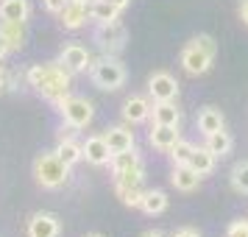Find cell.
Wrapping results in <instances>:
<instances>
[{
	"mask_svg": "<svg viewBox=\"0 0 248 237\" xmlns=\"http://www.w3.org/2000/svg\"><path fill=\"white\" fill-rule=\"evenodd\" d=\"M25 81L28 87H34L42 98L50 103L64 101L73 87V73H70L62 62H47V64H34L25 70Z\"/></svg>",
	"mask_w": 248,
	"mask_h": 237,
	"instance_id": "obj_1",
	"label": "cell"
},
{
	"mask_svg": "<svg viewBox=\"0 0 248 237\" xmlns=\"http://www.w3.org/2000/svg\"><path fill=\"white\" fill-rule=\"evenodd\" d=\"M34 179L36 184H42L45 190H59L64 187L70 179V165H64L59 159L56 151H47V154H39L34 159Z\"/></svg>",
	"mask_w": 248,
	"mask_h": 237,
	"instance_id": "obj_2",
	"label": "cell"
},
{
	"mask_svg": "<svg viewBox=\"0 0 248 237\" xmlns=\"http://www.w3.org/2000/svg\"><path fill=\"white\" fill-rule=\"evenodd\" d=\"M90 79L98 90H106V92H114L120 90L125 84V67L123 62L112 53H103L101 59H95L90 67Z\"/></svg>",
	"mask_w": 248,
	"mask_h": 237,
	"instance_id": "obj_3",
	"label": "cell"
},
{
	"mask_svg": "<svg viewBox=\"0 0 248 237\" xmlns=\"http://www.w3.org/2000/svg\"><path fill=\"white\" fill-rule=\"evenodd\" d=\"M56 106H59V112H62V117H64V123L76 126V128H87L92 123V117H95L92 103L87 98H78V95H67Z\"/></svg>",
	"mask_w": 248,
	"mask_h": 237,
	"instance_id": "obj_4",
	"label": "cell"
},
{
	"mask_svg": "<svg viewBox=\"0 0 248 237\" xmlns=\"http://www.w3.org/2000/svg\"><path fill=\"white\" fill-rule=\"evenodd\" d=\"M95 42L101 47L103 53H117V50H123L125 45V28L120 25V20H114V23H103L98 25V31H95Z\"/></svg>",
	"mask_w": 248,
	"mask_h": 237,
	"instance_id": "obj_5",
	"label": "cell"
},
{
	"mask_svg": "<svg viewBox=\"0 0 248 237\" xmlns=\"http://www.w3.org/2000/svg\"><path fill=\"white\" fill-rule=\"evenodd\" d=\"M148 95L154 101H176L179 98V81L173 79L168 70H156L148 79Z\"/></svg>",
	"mask_w": 248,
	"mask_h": 237,
	"instance_id": "obj_6",
	"label": "cell"
},
{
	"mask_svg": "<svg viewBox=\"0 0 248 237\" xmlns=\"http://www.w3.org/2000/svg\"><path fill=\"white\" fill-rule=\"evenodd\" d=\"M212 62L215 59L209 56V53H203L201 47H195L192 42H187L184 50H181V67H184V73H190V76H203V73H209Z\"/></svg>",
	"mask_w": 248,
	"mask_h": 237,
	"instance_id": "obj_7",
	"label": "cell"
},
{
	"mask_svg": "<svg viewBox=\"0 0 248 237\" xmlns=\"http://www.w3.org/2000/svg\"><path fill=\"white\" fill-rule=\"evenodd\" d=\"M59 62L64 64V67L76 76V73H84V70H90L92 67V56H90V50L84 45H64L62 47V53H59Z\"/></svg>",
	"mask_w": 248,
	"mask_h": 237,
	"instance_id": "obj_8",
	"label": "cell"
},
{
	"mask_svg": "<svg viewBox=\"0 0 248 237\" xmlns=\"http://www.w3.org/2000/svg\"><path fill=\"white\" fill-rule=\"evenodd\" d=\"M148 140H151V145L156 148V151H162V154H170V151L176 148V142L181 140V131H179V126L154 123V128H151Z\"/></svg>",
	"mask_w": 248,
	"mask_h": 237,
	"instance_id": "obj_9",
	"label": "cell"
},
{
	"mask_svg": "<svg viewBox=\"0 0 248 237\" xmlns=\"http://www.w3.org/2000/svg\"><path fill=\"white\" fill-rule=\"evenodd\" d=\"M84 159H87L90 165H95V168L109 165V162H112V151H109L106 137H103V134L87 137V140H84Z\"/></svg>",
	"mask_w": 248,
	"mask_h": 237,
	"instance_id": "obj_10",
	"label": "cell"
},
{
	"mask_svg": "<svg viewBox=\"0 0 248 237\" xmlns=\"http://www.w3.org/2000/svg\"><path fill=\"white\" fill-rule=\"evenodd\" d=\"M59 20H62V25H64L67 31L81 28V25L90 20V3H87V0H70L67 6L62 9Z\"/></svg>",
	"mask_w": 248,
	"mask_h": 237,
	"instance_id": "obj_11",
	"label": "cell"
},
{
	"mask_svg": "<svg viewBox=\"0 0 248 237\" xmlns=\"http://www.w3.org/2000/svg\"><path fill=\"white\" fill-rule=\"evenodd\" d=\"M62 223L53 212H36L28 221V237H59Z\"/></svg>",
	"mask_w": 248,
	"mask_h": 237,
	"instance_id": "obj_12",
	"label": "cell"
},
{
	"mask_svg": "<svg viewBox=\"0 0 248 237\" xmlns=\"http://www.w3.org/2000/svg\"><path fill=\"white\" fill-rule=\"evenodd\" d=\"M151 109H154V103L148 101V98H142V95H131V98L123 103V120L128 126L145 123V120H151Z\"/></svg>",
	"mask_w": 248,
	"mask_h": 237,
	"instance_id": "obj_13",
	"label": "cell"
},
{
	"mask_svg": "<svg viewBox=\"0 0 248 237\" xmlns=\"http://www.w3.org/2000/svg\"><path fill=\"white\" fill-rule=\"evenodd\" d=\"M106 142H109V151L112 154H120V151H128V148H137L134 145V131L125 128V126H112L106 128Z\"/></svg>",
	"mask_w": 248,
	"mask_h": 237,
	"instance_id": "obj_14",
	"label": "cell"
},
{
	"mask_svg": "<svg viewBox=\"0 0 248 237\" xmlns=\"http://www.w3.org/2000/svg\"><path fill=\"white\" fill-rule=\"evenodd\" d=\"M28 17H31V3L28 0H0V20L28 23Z\"/></svg>",
	"mask_w": 248,
	"mask_h": 237,
	"instance_id": "obj_15",
	"label": "cell"
},
{
	"mask_svg": "<svg viewBox=\"0 0 248 237\" xmlns=\"http://www.w3.org/2000/svg\"><path fill=\"white\" fill-rule=\"evenodd\" d=\"M151 120L162 126H179L181 112L176 101H154V109H151Z\"/></svg>",
	"mask_w": 248,
	"mask_h": 237,
	"instance_id": "obj_16",
	"label": "cell"
},
{
	"mask_svg": "<svg viewBox=\"0 0 248 237\" xmlns=\"http://www.w3.org/2000/svg\"><path fill=\"white\" fill-rule=\"evenodd\" d=\"M0 34L9 42V50H23L25 39H28L25 23H12V20H0Z\"/></svg>",
	"mask_w": 248,
	"mask_h": 237,
	"instance_id": "obj_17",
	"label": "cell"
},
{
	"mask_svg": "<svg viewBox=\"0 0 248 237\" xmlns=\"http://www.w3.org/2000/svg\"><path fill=\"white\" fill-rule=\"evenodd\" d=\"M223 126H226V120H223V112H220V109H215V106H203L201 112H198V131H201L203 137L220 131Z\"/></svg>",
	"mask_w": 248,
	"mask_h": 237,
	"instance_id": "obj_18",
	"label": "cell"
},
{
	"mask_svg": "<svg viewBox=\"0 0 248 237\" xmlns=\"http://www.w3.org/2000/svg\"><path fill=\"white\" fill-rule=\"evenodd\" d=\"M170 181H173V187H176V190L192 192L198 184H201V176H198V173H195L190 165H176V168H173V176H170Z\"/></svg>",
	"mask_w": 248,
	"mask_h": 237,
	"instance_id": "obj_19",
	"label": "cell"
},
{
	"mask_svg": "<svg viewBox=\"0 0 248 237\" xmlns=\"http://www.w3.org/2000/svg\"><path fill=\"white\" fill-rule=\"evenodd\" d=\"M187 165H190L198 176H206V173H212V170H215L217 157H215L206 145H195V151H192V157H190V162H187Z\"/></svg>",
	"mask_w": 248,
	"mask_h": 237,
	"instance_id": "obj_20",
	"label": "cell"
},
{
	"mask_svg": "<svg viewBox=\"0 0 248 237\" xmlns=\"http://www.w3.org/2000/svg\"><path fill=\"white\" fill-rule=\"evenodd\" d=\"M56 154L64 165L73 168V165H78L81 159H84V142H78L76 137L73 140H64V142H56Z\"/></svg>",
	"mask_w": 248,
	"mask_h": 237,
	"instance_id": "obj_21",
	"label": "cell"
},
{
	"mask_svg": "<svg viewBox=\"0 0 248 237\" xmlns=\"http://www.w3.org/2000/svg\"><path fill=\"white\" fill-rule=\"evenodd\" d=\"M117 17H120V9H114L109 0H92L90 3V20H95L98 25L114 23Z\"/></svg>",
	"mask_w": 248,
	"mask_h": 237,
	"instance_id": "obj_22",
	"label": "cell"
},
{
	"mask_svg": "<svg viewBox=\"0 0 248 237\" xmlns=\"http://www.w3.org/2000/svg\"><path fill=\"white\" fill-rule=\"evenodd\" d=\"M140 209H142L145 215H162L165 209H168V192H162V190H145Z\"/></svg>",
	"mask_w": 248,
	"mask_h": 237,
	"instance_id": "obj_23",
	"label": "cell"
},
{
	"mask_svg": "<svg viewBox=\"0 0 248 237\" xmlns=\"http://www.w3.org/2000/svg\"><path fill=\"white\" fill-rule=\"evenodd\" d=\"M206 148L212 151L215 157H226V154H232L234 140H232V134H229L226 128H220V131H215V134L206 137Z\"/></svg>",
	"mask_w": 248,
	"mask_h": 237,
	"instance_id": "obj_24",
	"label": "cell"
},
{
	"mask_svg": "<svg viewBox=\"0 0 248 237\" xmlns=\"http://www.w3.org/2000/svg\"><path fill=\"white\" fill-rule=\"evenodd\" d=\"M112 173H123L128 168H137V165H142V159H140V151L137 148H128V151H120V154H112Z\"/></svg>",
	"mask_w": 248,
	"mask_h": 237,
	"instance_id": "obj_25",
	"label": "cell"
},
{
	"mask_svg": "<svg viewBox=\"0 0 248 237\" xmlns=\"http://www.w3.org/2000/svg\"><path fill=\"white\" fill-rule=\"evenodd\" d=\"M142 179H145V165H137V168H128L123 173H114V184L117 187H142Z\"/></svg>",
	"mask_w": 248,
	"mask_h": 237,
	"instance_id": "obj_26",
	"label": "cell"
},
{
	"mask_svg": "<svg viewBox=\"0 0 248 237\" xmlns=\"http://www.w3.org/2000/svg\"><path fill=\"white\" fill-rule=\"evenodd\" d=\"M229 181H232V187H234L237 192L248 195V159L237 162L234 168H232V173H229Z\"/></svg>",
	"mask_w": 248,
	"mask_h": 237,
	"instance_id": "obj_27",
	"label": "cell"
},
{
	"mask_svg": "<svg viewBox=\"0 0 248 237\" xmlns=\"http://www.w3.org/2000/svg\"><path fill=\"white\" fill-rule=\"evenodd\" d=\"M114 192H117V198L125 206H140L142 204V195H145V187H117L114 184Z\"/></svg>",
	"mask_w": 248,
	"mask_h": 237,
	"instance_id": "obj_28",
	"label": "cell"
},
{
	"mask_svg": "<svg viewBox=\"0 0 248 237\" xmlns=\"http://www.w3.org/2000/svg\"><path fill=\"white\" fill-rule=\"evenodd\" d=\"M192 151H195V145H192V142L179 140V142H176V148L170 151V157H173V162H176V165H187V162H190V157H192Z\"/></svg>",
	"mask_w": 248,
	"mask_h": 237,
	"instance_id": "obj_29",
	"label": "cell"
},
{
	"mask_svg": "<svg viewBox=\"0 0 248 237\" xmlns=\"http://www.w3.org/2000/svg\"><path fill=\"white\" fill-rule=\"evenodd\" d=\"M190 42H192L195 47H201L203 53H209L212 59H215V53H217V42H215V39H212L209 34H198L195 39H190Z\"/></svg>",
	"mask_w": 248,
	"mask_h": 237,
	"instance_id": "obj_30",
	"label": "cell"
},
{
	"mask_svg": "<svg viewBox=\"0 0 248 237\" xmlns=\"http://www.w3.org/2000/svg\"><path fill=\"white\" fill-rule=\"evenodd\" d=\"M226 237H248V221H234V223H229Z\"/></svg>",
	"mask_w": 248,
	"mask_h": 237,
	"instance_id": "obj_31",
	"label": "cell"
},
{
	"mask_svg": "<svg viewBox=\"0 0 248 237\" xmlns=\"http://www.w3.org/2000/svg\"><path fill=\"white\" fill-rule=\"evenodd\" d=\"M6 90H14V76L0 64V92H6Z\"/></svg>",
	"mask_w": 248,
	"mask_h": 237,
	"instance_id": "obj_32",
	"label": "cell"
},
{
	"mask_svg": "<svg viewBox=\"0 0 248 237\" xmlns=\"http://www.w3.org/2000/svg\"><path fill=\"white\" fill-rule=\"evenodd\" d=\"M76 131H78L76 126L64 123L62 128H59V134H56V142H64V140H73V137H76Z\"/></svg>",
	"mask_w": 248,
	"mask_h": 237,
	"instance_id": "obj_33",
	"label": "cell"
},
{
	"mask_svg": "<svg viewBox=\"0 0 248 237\" xmlns=\"http://www.w3.org/2000/svg\"><path fill=\"white\" fill-rule=\"evenodd\" d=\"M42 3H45V9H47L50 14H62V9L67 6L70 0H42Z\"/></svg>",
	"mask_w": 248,
	"mask_h": 237,
	"instance_id": "obj_34",
	"label": "cell"
},
{
	"mask_svg": "<svg viewBox=\"0 0 248 237\" xmlns=\"http://www.w3.org/2000/svg\"><path fill=\"white\" fill-rule=\"evenodd\" d=\"M237 14H240L243 25H248V0H240V9H237Z\"/></svg>",
	"mask_w": 248,
	"mask_h": 237,
	"instance_id": "obj_35",
	"label": "cell"
},
{
	"mask_svg": "<svg viewBox=\"0 0 248 237\" xmlns=\"http://www.w3.org/2000/svg\"><path fill=\"white\" fill-rule=\"evenodd\" d=\"M173 237H201V235H198L195 229H190V226H184V229H179V232H176Z\"/></svg>",
	"mask_w": 248,
	"mask_h": 237,
	"instance_id": "obj_36",
	"label": "cell"
},
{
	"mask_svg": "<svg viewBox=\"0 0 248 237\" xmlns=\"http://www.w3.org/2000/svg\"><path fill=\"white\" fill-rule=\"evenodd\" d=\"M6 53H12V50H9V42L3 39V34H0V62L6 59Z\"/></svg>",
	"mask_w": 248,
	"mask_h": 237,
	"instance_id": "obj_37",
	"label": "cell"
},
{
	"mask_svg": "<svg viewBox=\"0 0 248 237\" xmlns=\"http://www.w3.org/2000/svg\"><path fill=\"white\" fill-rule=\"evenodd\" d=\"M109 3H112L114 9H120V12H123V9H128V3H131V0H109Z\"/></svg>",
	"mask_w": 248,
	"mask_h": 237,
	"instance_id": "obj_38",
	"label": "cell"
},
{
	"mask_svg": "<svg viewBox=\"0 0 248 237\" xmlns=\"http://www.w3.org/2000/svg\"><path fill=\"white\" fill-rule=\"evenodd\" d=\"M142 237H165V235H162V232H145Z\"/></svg>",
	"mask_w": 248,
	"mask_h": 237,
	"instance_id": "obj_39",
	"label": "cell"
},
{
	"mask_svg": "<svg viewBox=\"0 0 248 237\" xmlns=\"http://www.w3.org/2000/svg\"><path fill=\"white\" fill-rule=\"evenodd\" d=\"M87 237H103V235H98V232H95V235H87Z\"/></svg>",
	"mask_w": 248,
	"mask_h": 237,
	"instance_id": "obj_40",
	"label": "cell"
}]
</instances>
